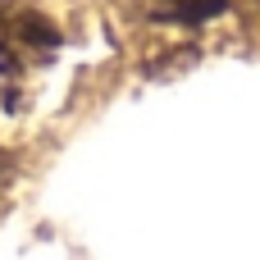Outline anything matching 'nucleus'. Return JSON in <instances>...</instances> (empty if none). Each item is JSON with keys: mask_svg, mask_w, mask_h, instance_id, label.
I'll list each match as a JSON object with an SVG mask.
<instances>
[{"mask_svg": "<svg viewBox=\"0 0 260 260\" xmlns=\"http://www.w3.org/2000/svg\"><path fill=\"white\" fill-rule=\"evenodd\" d=\"M229 0H155V14L165 18H178V23H201L210 14H219Z\"/></svg>", "mask_w": 260, "mask_h": 260, "instance_id": "2", "label": "nucleus"}, {"mask_svg": "<svg viewBox=\"0 0 260 260\" xmlns=\"http://www.w3.org/2000/svg\"><path fill=\"white\" fill-rule=\"evenodd\" d=\"M59 46V32L23 5H0V73L18 78L27 69H37L50 50Z\"/></svg>", "mask_w": 260, "mask_h": 260, "instance_id": "1", "label": "nucleus"}]
</instances>
